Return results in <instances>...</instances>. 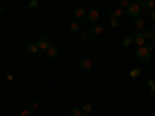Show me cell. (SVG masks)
I'll use <instances>...</instances> for the list:
<instances>
[{
    "label": "cell",
    "mask_w": 155,
    "mask_h": 116,
    "mask_svg": "<svg viewBox=\"0 0 155 116\" xmlns=\"http://www.w3.org/2000/svg\"><path fill=\"white\" fill-rule=\"evenodd\" d=\"M127 16H130V17H134V19H137V17H140V14H141V6H140V3H130L127 6Z\"/></svg>",
    "instance_id": "obj_1"
},
{
    "label": "cell",
    "mask_w": 155,
    "mask_h": 116,
    "mask_svg": "<svg viewBox=\"0 0 155 116\" xmlns=\"http://www.w3.org/2000/svg\"><path fill=\"white\" fill-rule=\"evenodd\" d=\"M50 45H51V40H50V36L48 34H42L41 37H39V40H37L39 50H48Z\"/></svg>",
    "instance_id": "obj_2"
},
{
    "label": "cell",
    "mask_w": 155,
    "mask_h": 116,
    "mask_svg": "<svg viewBox=\"0 0 155 116\" xmlns=\"http://www.w3.org/2000/svg\"><path fill=\"white\" fill-rule=\"evenodd\" d=\"M137 57H138L140 60L146 62V60L150 59V51H149L146 47H140V48L137 50Z\"/></svg>",
    "instance_id": "obj_3"
},
{
    "label": "cell",
    "mask_w": 155,
    "mask_h": 116,
    "mask_svg": "<svg viewBox=\"0 0 155 116\" xmlns=\"http://www.w3.org/2000/svg\"><path fill=\"white\" fill-rule=\"evenodd\" d=\"M132 37H134V44H135L137 47H144V44H146V37L143 36V31H135Z\"/></svg>",
    "instance_id": "obj_4"
},
{
    "label": "cell",
    "mask_w": 155,
    "mask_h": 116,
    "mask_svg": "<svg viewBox=\"0 0 155 116\" xmlns=\"http://www.w3.org/2000/svg\"><path fill=\"white\" fill-rule=\"evenodd\" d=\"M85 17H87V22H90V23H96L98 20H99V11L98 9H95V8H92L87 14H85Z\"/></svg>",
    "instance_id": "obj_5"
},
{
    "label": "cell",
    "mask_w": 155,
    "mask_h": 116,
    "mask_svg": "<svg viewBox=\"0 0 155 116\" xmlns=\"http://www.w3.org/2000/svg\"><path fill=\"white\" fill-rule=\"evenodd\" d=\"M124 14H127V11H126V8H123V6H118V8H115L113 11H110L109 12V17H123Z\"/></svg>",
    "instance_id": "obj_6"
},
{
    "label": "cell",
    "mask_w": 155,
    "mask_h": 116,
    "mask_svg": "<svg viewBox=\"0 0 155 116\" xmlns=\"http://www.w3.org/2000/svg\"><path fill=\"white\" fill-rule=\"evenodd\" d=\"M85 14H87V11H85V8H82V6L76 8V9L73 11V16H74V19H76V20L84 19V17H85Z\"/></svg>",
    "instance_id": "obj_7"
},
{
    "label": "cell",
    "mask_w": 155,
    "mask_h": 116,
    "mask_svg": "<svg viewBox=\"0 0 155 116\" xmlns=\"http://www.w3.org/2000/svg\"><path fill=\"white\" fill-rule=\"evenodd\" d=\"M90 31L93 33V36H99V34H102V31H104V27H102V25H101L99 22H96V23H93V25H92Z\"/></svg>",
    "instance_id": "obj_8"
},
{
    "label": "cell",
    "mask_w": 155,
    "mask_h": 116,
    "mask_svg": "<svg viewBox=\"0 0 155 116\" xmlns=\"http://www.w3.org/2000/svg\"><path fill=\"white\" fill-rule=\"evenodd\" d=\"M92 65H93V62L92 60H90V59H81L79 60V68L81 70H90V68H92Z\"/></svg>",
    "instance_id": "obj_9"
},
{
    "label": "cell",
    "mask_w": 155,
    "mask_h": 116,
    "mask_svg": "<svg viewBox=\"0 0 155 116\" xmlns=\"http://www.w3.org/2000/svg\"><path fill=\"white\" fill-rule=\"evenodd\" d=\"M141 8H147V9H155V0H144L140 3Z\"/></svg>",
    "instance_id": "obj_10"
},
{
    "label": "cell",
    "mask_w": 155,
    "mask_h": 116,
    "mask_svg": "<svg viewBox=\"0 0 155 116\" xmlns=\"http://www.w3.org/2000/svg\"><path fill=\"white\" fill-rule=\"evenodd\" d=\"M47 53H48V56L50 57H53V59H56L58 56H59V50L56 48V47H48V50H47Z\"/></svg>",
    "instance_id": "obj_11"
},
{
    "label": "cell",
    "mask_w": 155,
    "mask_h": 116,
    "mask_svg": "<svg viewBox=\"0 0 155 116\" xmlns=\"http://www.w3.org/2000/svg\"><path fill=\"white\" fill-rule=\"evenodd\" d=\"M92 37H93V33L90 31V30H82V31H81V39H82L84 42L90 40V39H92Z\"/></svg>",
    "instance_id": "obj_12"
},
{
    "label": "cell",
    "mask_w": 155,
    "mask_h": 116,
    "mask_svg": "<svg viewBox=\"0 0 155 116\" xmlns=\"http://www.w3.org/2000/svg\"><path fill=\"white\" fill-rule=\"evenodd\" d=\"M27 51H28L30 54H37V53H39L37 44H28V45H27Z\"/></svg>",
    "instance_id": "obj_13"
},
{
    "label": "cell",
    "mask_w": 155,
    "mask_h": 116,
    "mask_svg": "<svg viewBox=\"0 0 155 116\" xmlns=\"http://www.w3.org/2000/svg\"><path fill=\"white\" fill-rule=\"evenodd\" d=\"M134 23H135V27H137V30H138V31H143V30H144V27H146V22H144V20H141L140 17H137Z\"/></svg>",
    "instance_id": "obj_14"
},
{
    "label": "cell",
    "mask_w": 155,
    "mask_h": 116,
    "mask_svg": "<svg viewBox=\"0 0 155 116\" xmlns=\"http://www.w3.org/2000/svg\"><path fill=\"white\" fill-rule=\"evenodd\" d=\"M68 116H82V110L76 108V107H70L68 108Z\"/></svg>",
    "instance_id": "obj_15"
},
{
    "label": "cell",
    "mask_w": 155,
    "mask_h": 116,
    "mask_svg": "<svg viewBox=\"0 0 155 116\" xmlns=\"http://www.w3.org/2000/svg\"><path fill=\"white\" fill-rule=\"evenodd\" d=\"M143 36H144L146 39H155V28H150V30L143 31Z\"/></svg>",
    "instance_id": "obj_16"
},
{
    "label": "cell",
    "mask_w": 155,
    "mask_h": 116,
    "mask_svg": "<svg viewBox=\"0 0 155 116\" xmlns=\"http://www.w3.org/2000/svg\"><path fill=\"white\" fill-rule=\"evenodd\" d=\"M70 30L73 31V33H78L81 30V23L78 22V20H74V22H71V25H70Z\"/></svg>",
    "instance_id": "obj_17"
},
{
    "label": "cell",
    "mask_w": 155,
    "mask_h": 116,
    "mask_svg": "<svg viewBox=\"0 0 155 116\" xmlns=\"http://www.w3.org/2000/svg\"><path fill=\"white\" fill-rule=\"evenodd\" d=\"M81 110H82V113H88V114H90V113L93 111V105H92V104H84V105L81 107Z\"/></svg>",
    "instance_id": "obj_18"
},
{
    "label": "cell",
    "mask_w": 155,
    "mask_h": 116,
    "mask_svg": "<svg viewBox=\"0 0 155 116\" xmlns=\"http://www.w3.org/2000/svg\"><path fill=\"white\" fill-rule=\"evenodd\" d=\"M109 25H110L112 28H118V27H120V22H118V19H116V17H110Z\"/></svg>",
    "instance_id": "obj_19"
},
{
    "label": "cell",
    "mask_w": 155,
    "mask_h": 116,
    "mask_svg": "<svg viewBox=\"0 0 155 116\" xmlns=\"http://www.w3.org/2000/svg\"><path fill=\"white\" fill-rule=\"evenodd\" d=\"M39 6V0H30L28 5H27V9H34Z\"/></svg>",
    "instance_id": "obj_20"
},
{
    "label": "cell",
    "mask_w": 155,
    "mask_h": 116,
    "mask_svg": "<svg viewBox=\"0 0 155 116\" xmlns=\"http://www.w3.org/2000/svg\"><path fill=\"white\" fill-rule=\"evenodd\" d=\"M132 44H134V37H132V36H130V37H126L124 40H123V45H124V47H130Z\"/></svg>",
    "instance_id": "obj_21"
},
{
    "label": "cell",
    "mask_w": 155,
    "mask_h": 116,
    "mask_svg": "<svg viewBox=\"0 0 155 116\" xmlns=\"http://www.w3.org/2000/svg\"><path fill=\"white\" fill-rule=\"evenodd\" d=\"M20 116H33V110L31 108H23L22 113H20Z\"/></svg>",
    "instance_id": "obj_22"
},
{
    "label": "cell",
    "mask_w": 155,
    "mask_h": 116,
    "mask_svg": "<svg viewBox=\"0 0 155 116\" xmlns=\"http://www.w3.org/2000/svg\"><path fill=\"white\" fill-rule=\"evenodd\" d=\"M140 73H141L140 68H132V70H130V76H132V77H138Z\"/></svg>",
    "instance_id": "obj_23"
},
{
    "label": "cell",
    "mask_w": 155,
    "mask_h": 116,
    "mask_svg": "<svg viewBox=\"0 0 155 116\" xmlns=\"http://www.w3.org/2000/svg\"><path fill=\"white\" fill-rule=\"evenodd\" d=\"M30 108H31L33 111L37 110V108H39V102H37V101H33V102H31V105H30Z\"/></svg>",
    "instance_id": "obj_24"
},
{
    "label": "cell",
    "mask_w": 155,
    "mask_h": 116,
    "mask_svg": "<svg viewBox=\"0 0 155 116\" xmlns=\"http://www.w3.org/2000/svg\"><path fill=\"white\" fill-rule=\"evenodd\" d=\"M130 3H132V0H121V6L123 8H127Z\"/></svg>",
    "instance_id": "obj_25"
},
{
    "label": "cell",
    "mask_w": 155,
    "mask_h": 116,
    "mask_svg": "<svg viewBox=\"0 0 155 116\" xmlns=\"http://www.w3.org/2000/svg\"><path fill=\"white\" fill-rule=\"evenodd\" d=\"M144 47H146V48H147L149 51H152V50H153V44H152V42H149V44H146Z\"/></svg>",
    "instance_id": "obj_26"
},
{
    "label": "cell",
    "mask_w": 155,
    "mask_h": 116,
    "mask_svg": "<svg viewBox=\"0 0 155 116\" xmlns=\"http://www.w3.org/2000/svg\"><path fill=\"white\" fill-rule=\"evenodd\" d=\"M6 79H8V81H12V79H14V76H12L11 73H8V74H6Z\"/></svg>",
    "instance_id": "obj_27"
},
{
    "label": "cell",
    "mask_w": 155,
    "mask_h": 116,
    "mask_svg": "<svg viewBox=\"0 0 155 116\" xmlns=\"http://www.w3.org/2000/svg\"><path fill=\"white\" fill-rule=\"evenodd\" d=\"M150 95H152V96H155V85H152V87H150Z\"/></svg>",
    "instance_id": "obj_28"
},
{
    "label": "cell",
    "mask_w": 155,
    "mask_h": 116,
    "mask_svg": "<svg viewBox=\"0 0 155 116\" xmlns=\"http://www.w3.org/2000/svg\"><path fill=\"white\" fill-rule=\"evenodd\" d=\"M147 85H149V87H152V85H155V82H153L152 79H147Z\"/></svg>",
    "instance_id": "obj_29"
},
{
    "label": "cell",
    "mask_w": 155,
    "mask_h": 116,
    "mask_svg": "<svg viewBox=\"0 0 155 116\" xmlns=\"http://www.w3.org/2000/svg\"><path fill=\"white\" fill-rule=\"evenodd\" d=\"M150 17H152V20H155V9L150 11Z\"/></svg>",
    "instance_id": "obj_30"
},
{
    "label": "cell",
    "mask_w": 155,
    "mask_h": 116,
    "mask_svg": "<svg viewBox=\"0 0 155 116\" xmlns=\"http://www.w3.org/2000/svg\"><path fill=\"white\" fill-rule=\"evenodd\" d=\"M3 9H5V8H3V3H0V16L3 14Z\"/></svg>",
    "instance_id": "obj_31"
},
{
    "label": "cell",
    "mask_w": 155,
    "mask_h": 116,
    "mask_svg": "<svg viewBox=\"0 0 155 116\" xmlns=\"http://www.w3.org/2000/svg\"><path fill=\"white\" fill-rule=\"evenodd\" d=\"M82 116H90V114L88 113H82Z\"/></svg>",
    "instance_id": "obj_32"
},
{
    "label": "cell",
    "mask_w": 155,
    "mask_h": 116,
    "mask_svg": "<svg viewBox=\"0 0 155 116\" xmlns=\"http://www.w3.org/2000/svg\"><path fill=\"white\" fill-rule=\"evenodd\" d=\"M138 2H140V3H141V2H144V0H138Z\"/></svg>",
    "instance_id": "obj_33"
},
{
    "label": "cell",
    "mask_w": 155,
    "mask_h": 116,
    "mask_svg": "<svg viewBox=\"0 0 155 116\" xmlns=\"http://www.w3.org/2000/svg\"><path fill=\"white\" fill-rule=\"evenodd\" d=\"M153 48H155V42H153Z\"/></svg>",
    "instance_id": "obj_34"
}]
</instances>
